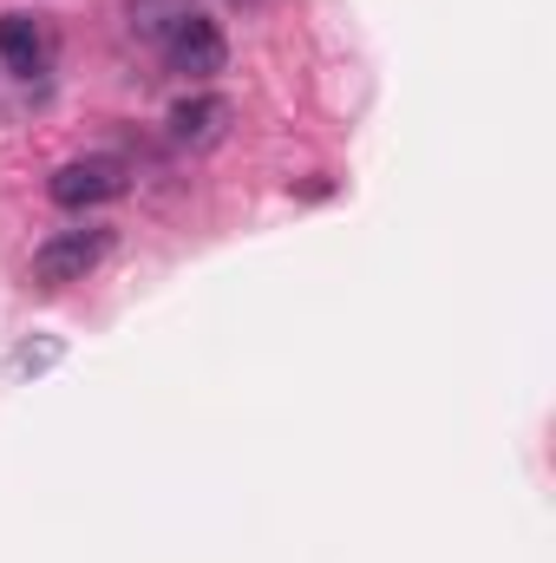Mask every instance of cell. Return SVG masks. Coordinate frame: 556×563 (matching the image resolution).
Instances as JSON below:
<instances>
[{
    "label": "cell",
    "instance_id": "obj_2",
    "mask_svg": "<svg viewBox=\"0 0 556 563\" xmlns=\"http://www.w3.org/2000/svg\"><path fill=\"white\" fill-rule=\"evenodd\" d=\"M112 256V230L105 223H86V230H53L40 250H33V282L40 288H66V282H86L99 263Z\"/></svg>",
    "mask_w": 556,
    "mask_h": 563
},
{
    "label": "cell",
    "instance_id": "obj_3",
    "mask_svg": "<svg viewBox=\"0 0 556 563\" xmlns=\"http://www.w3.org/2000/svg\"><path fill=\"white\" fill-rule=\"evenodd\" d=\"M125 164L119 157H73V164H59L53 177H46V197L59 203V210H86V203H112V197H125Z\"/></svg>",
    "mask_w": 556,
    "mask_h": 563
},
{
    "label": "cell",
    "instance_id": "obj_6",
    "mask_svg": "<svg viewBox=\"0 0 556 563\" xmlns=\"http://www.w3.org/2000/svg\"><path fill=\"white\" fill-rule=\"evenodd\" d=\"M59 361V347H20V367H53Z\"/></svg>",
    "mask_w": 556,
    "mask_h": 563
},
{
    "label": "cell",
    "instance_id": "obj_4",
    "mask_svg": "<svg viewBox=\"0 0 556 563\" xmlns=\"http://www.w3.org/2000/svg\"><path fill=\"white\" fill-rule=\"evenodd\" d=\"M164 125H170V144H184V151H210V144L230 132V106H223L216 92H197V99H177Z\"/></svg>",
    "mask_w": 556,
    "mask_h": 563
},
{
    "label": "cell",
    "instance_id": "obj_1",
    "mask_svg": "<svg viewBox=\"0 0 556 563\" xmlns=\"http://www.w3.org/2000/svg\"><path fill=\"white\" fill-rule=\"evenodd\" d=\"M132 26L170 59V73L210 79V73L230 66V40L197 0H132Z\"/></svg>",
    "mask_w": 556,
    "mask_h": 563
},
{
    "label": "cell",
    "instance_id": "obj_5",
    "mask_svg": "<svg viewBox=\"0 0 556 563\" xmlns=\"http://www.w3.org/2000/svg\"><path fill=\"white\" fill-rule=\"evenodd\" d=\"M46 53H53V40H46V26L33 20V13H0V59L13 66V73H40L46 66Z\"/></svg>",
    "mask_w": 556,
    "mask_h": 563
}]
</instances>
